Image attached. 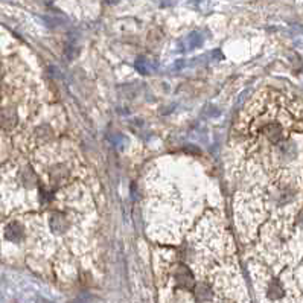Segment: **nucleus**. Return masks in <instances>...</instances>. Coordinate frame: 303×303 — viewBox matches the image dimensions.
<instances>
[{"label":"nucleus","mask_w":303,"mask_h":303,"mask_svg":"<svg viewBox=\"0 0 303 303\" xmlns=\"http://www.w3.org/2000/svg\"><path fill=\"white\" fill-rule=\"evenodd\" d=\"M175 280H177V284L183 288H192L194 285V276L186 265H178L175 271Z\"/></svg>","instance_id":"f257e3e1"},{"label":"nucleus","mask_w":303,"mask_h":303,"mask_svg":"<svg viewBox=\"0 0 303 303\" xmlns=\"http://www.w3.org/2000/svg\"><path fill=\"white\" fill-rule=\"evenodd\" d=\"M16 123H17V113L14 108L5 107L0 110V127L5 130H11L16 127Z\"/></svg>","instance_id":"f03ea898"},{"label":"nucleus","mask_w":303,"mask_h":303,"mask_svg":"<svg viewBox=\"0 0 303 303\" xmlns=\"http://www.w3.org/2000/svg\"><path fill=\"white\" fill-rule=\"evenodd\" d=\"M23 236H25V230L18 222H11L9 226L6 227V238L9 241L18 242V241L23 239Z\"/></svg>","instance_id":"7ed1b4c3"},{"label":"nucleus","mask_w":303,"mask_h":303,"mask_svg":"<svg viewBox=\"0 0 303 303\" xmlns=\"http://www.w3.org/2000/svg\"><path fill=\"white\" fill-rule=\"evenodd\" d=\"M50 226L55 232L58 233H63L66 229H67V222H66V218L61 215V213H55L50 219Z\"/></svg>","instance_id":"20e7f679"},{"label":"nucleus","mask_w":303,"mask_h":303,"mask_svg":"<svg viewBox=\"0 0 303 303\" xmlns=\"http://www.w3.org/2000/svg\"><path fill=\"white\" fill-rule=\"evenodd\" d=\"M20 177H21V182H23V185L28 186V187L34 186V185H35V182H37V177H35V174H34V171L31 169V168H26L25 171H21Z\"/></svg>","instance_id":"39448f33"},{"label":"nucleus","mask_w":303,"mask_h":303,"mask_svg":"<svg viewBox=\"0 0 303 303\" xmlns=\"http://www.w3.org/2000/svg\"><path fill=\"white\" fill-rule=\"evenodd\" d=\"M67 177V171H66V168L64 166H55L52 168V172H50V178H52V182L55 183H60L63 182L64 178Z\"/></svg>","instance_id":"423d86ee"},{"label":"nucleus","mask_w":303,"mask_h":303,"mask_svg":"<svg viewBox=\"0 0 303 303\" xmlns=\"http://www.w3.org/2000/svg\"><path fill=\"white\" fill-rule=\"evenodd\" d=\"M2 78H3V72H2V67H0V81H2Z\"/></svg>","instance_id":"0eeeda50"}]
</instances>
